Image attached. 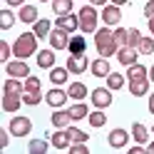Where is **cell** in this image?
Returning a JSON list of instances; mask_svg holds the SVG:
<instances>
[{"mask_svg":"<svg viewBox=\"0 0 154 154\" xmlns=\"http://www.w3.org/2000/svg\"><path fill=\"white\" fill-rule=\"evenodd\" d=\"M37 37L35 32H23V35H17V40L13 42V55L15 57H20V60H27V57H32L37 55Z\"/></svg>","mask_w":154,"mask_h":154,"instance_id":"1","label":"cell"},{"mask_svg":"<svg viewBox=\"0 0 154 154\" xmlns=\"http://www.w3.org/2000/svg\"><path fill=\"white\" fill-rule=\"evenodd\" d=\"M77 15H80V32H82V35H94V32L100 30V27H97L100 13H97V8H94L92 3H90V5H82Z\"/></svg>","mask_w":154,"mask_h":154,"instance_id":"2","label":"cell"},{"mask_svg":"<svg viewBox=\"0 0 154 154\" xmlns=\"http://www.w3.org/2000/svg\"><path fill=\"white\" fill-rule=\"evenodd\" d=\"M8 129H10L13 137H27V134L32 132V119L30 117H23V114H15L8 124Z\"/></svg>","mask_w":154,"mask_h":154,"instance_id":"3","label":"cell"},{"mask_svg":"<svg viewBox=\"0 0 154 154\" xmlns=\"http://www.w3.org/2000/svg\"><path fill=\"white\" fill-rule=\"evenodd\" d=\"M90 102L94 104V109H107L109 104L114 102V100H112V90H109V87L92 90V92H90Z\"/></svg>","mask_w":154,"mask_h":154,"instance_id":"4","label":"cell"},{"mask_svg":"<svg viewBox=\"0 0 154 154\" xmlns=\"http://www.w3.org/2000/svg\"><path fill=\"white\" fill-rule=\"evenodd\" d=\"M5 72L8 77H17V80H25V77H30V65L20 57H15V60L5 62Z\"/></svg>","mask_w":154,"mask_h":154,"instance_id":"5","label":"cell"},{"mask_svg":"<svg viewBox=\"0 0 154 154\" xmlns=\"http://www.w3.org/2000/svg\"><path fill=\"white\" fill-rule=\"evenodd\" d=\"M100 17H102V23H104V25L117 27V25L122 23V8H119V5H114V3H107V5L102 8Z\"/></svg>","mask_w":154,"mask_h":154,"instance_id":"6","label":"cell"},{"mask_svg":"<svg viewBox=\"0 0 154 154\" xmlns=\"http://www.w3.org/2000/svg\"><path fill=\"white\" fill-rule=\"evenodd\" d=\"M67 100H70L67 90H60L57 85H55L52 90H47V92H45V102L50 104L52 109H60V107H65V102H67Z\"/></svg>","mask_w":154,"mask_h":154,"instance_id":"7","label":"cell"},{"mask_svg":"<svg viewBox=\"0 0 154 154\" xmlns=\"http://www.w3.org/2000/svg\"><path fill=\"white\" fill-rule=\"evenodd\" d=\"M50 47L52 50H67L70 47V32L62 30V27H52V32H50Z\"/></svg>","mask_w":154,"mask_h":154,"instance_id":"8","label":"cell"},{"mask_svg":"<svg viewBox=\"0 0 154 154\" xmlns=\"http://www.w3.org/2000/svg\"><path fill=\"white\" fill-rule=\"evenodd\" d=\"M129 137H132V132L117 127V129H112V132L107 134V142H109L112 149H124V147H127V142H129Z\"/></svg>","mask_w":154,"mask_h":154,"instance_id":"9","label":"cell"},{"mask_svg":"<svg viewBox=\"0 0 154 154\" xmlns=\"http://www.w3.org/2000/svg\"><path fill=\"white\" fill-rule=\"evenodd\" d=\"M90 60H87V55H70V60H67V70H70L72 75H82V72H87L90 70Z\"/></svg>","mask_w":154,"mask_h":154,"instance_id":"10","label":"cell"},{"mask_svg":"<svg viewBox=\"0 0 154 154\" xmlns=\"http://www.w3.org/2000/svg\"><path fill=\"white\" fill-rule=\"evenodd\" d=\"M55 27H62V30L67 32H75V30H80V15H75V13H67V15H57V20H55Z\"/></svg>","mask_w":154,"mask_h":154,"instance_id":"11","label":"cell"},{"mask_svg":"<svg viewBox=\"0 0 154 154\" xmlns=\"http://www.w3.org/2000/svg\"><path fill=\"white\" fill-rule=\"evenodd\" d=\"M137 57H139V50H137V47H132V45H124V47L117 50V60H119V65H124V67L134 65V62H137Z\"/></svg>","mask_w":154,"mask_h":154,"instance_id":"12","label":"cell"},{"mask_svg":"<svg viewBox=\"0 0 154 154\" xmlns=\"http://www.w3.org/2000/svg\"><path fill=\"white\" fill-rule=\"evenodd\" d=\"M50 142H52V147H55L57 152H67V149H70V144H72V139H70V134H67V129H57L52 137H50Z\"/></svg>","mask_w":154,"mask_h":154,"instance_id":"13","label":"cell"},{"mask_svg":"<svg viewBox=\"0 0 154 154\" xmlns=\"http://www.w3.org/2000/svg\"><path fill=\"white\" fill-rule=\"evenodd\" d=\"M55 52L57 50H37V55H35V60H37V67L40 70H52L55 67Z\"/></svg>","mask_w":154,"mask_h":154,"instance_id":"14","label":"cell"},{"mask_svg":"<svg viewBox=\"0 0 154 154\" xmlns=\"http://www.w3.org/2000/svg\"><path fill=\"white\" fill-rule=\"evenodd\" d=\"M149 85H152L149 77L147 80H132L129 82V94L132 97H149Z\"/></svg>","mask_w":154,"mask_h":154,"instance_id":"15","label":"cell"},{"mask_svg":"<svg viewBox=\"0 0 154 154\" xmlns=\"http://www.w3.org/2000/svg\"><path fill=\"white\" fill-rule=\"evenodd\" d=\"M90 72H92L94 77H107V75L112 72V67H109V62H107V57H97V60H92Z\"/></svg>","mask_w":154,"mask_h":154,"instance_id":"16","label":"cell"},{"mask_svg":"<svg viewBox=\"0 0 154 154\" xmlns=\"http://www.w3.org/2000/svg\"><path fill=\"white\" fill-rule=\"evenodd\" d=\"M50 122L55 124V129H67V127H70V122H72V117H70V112H67V109H55L52 117H50Z\"/></svg>","mask_w":154,"mask_h":154,"instance_id":"17","label":"cell"},{"mask_svg":"<svg viewBox=\"0 0 154 154\" xmlns=\"http://www.w3.org/2000/svg\"><path fill=\"white\" fill-rule=\"evenodd\" d=\"M67 94H70V100L80 102V100H85V97L90 94V90H87V85H85V82H70V87H67Z\"/></svg>","mask_w":154,"mask_h":154,"instance_id":"18","label":"cell"},{"mask_svg":"<svg viewBox=\"0 0 154 154\" xmlns=\"http://www.w3.org/2000/svg\"><path fill=\"white\" fill-rule=\"evenodd\" d=\"M17 20L20 23H27V25H32L40 20V15H37V8L35 5H23L20 8V13H17Z\"/></svg>","mask_w":154,"mask_h":154,"instance_id":"19","label":"cell"},{"mask_svg":"<svg viewBox=\"0 0 154 154\" xmlns=\"http://www.w3.org/2000/svg\"><path fill=\"white\" fill-rule=\"evenodd\" d=\"M25 92V82H20L17 77H8L3 82V94H23Z\"/></svg>","mask_w":154,"mask_h":154,"instance_id":"20","label":"cell"},{"mask_svg":"<svg viewBox=\"0 0 154 154\" xmlns=\"http://www.w3.org/2000/svg\"><path fill=\"white\" fill-rule=\"evenodd\" d=\"M147 77H149V70L144 65L134 62V65L127 67V82H132V80H147Z\"/></svg>","mask_w":154,"mask_h":154,"instance_id":"21","label":"cell"},{"mask_svg":"<svg viewBox=\"0 0 154 154\" xmlns=\"http://www.w3.org/2000/svg\"><path fill=\"white\" fill-rule=\"evenodd\" d=\"M70 117H72V122H80V119H85V117H90V107L85 104V100H80V102H75L70 109Z\"/></svg>","mask_w":154,"mask_h":154,"instance_id":"22","label":"cell"},{"mask_svg":"<svg viewBox=\"0 0 154 154\" xmlns=\"http://www.w3.org/2000/svg\"><path fill=\"white\" fill-rule=\"evenodd\" d=\"M32 32L40 37V40H45V37H50V32H52V23L47 20V17H40L37 23H32Z\"/></svg>","mask_w":154,"mask_h":154,"instance_id":"23","label":"cell"},{"mask_svg":"<svg viewBox=\"0 0 154 154\" xmlns=\"http://www.w3.org/2000/svg\"><path fill=\"white\" fill-rule=\"evenodd\" d=\"M23 102V94H3V109L5 112H17Z\"/></svg>","mask_w":154,"mask_h":154,"instance_id":"24","label":"cell"},{"mask_svg":"<svg viewBox=\"0 0 154 154\" xmlns=\"http://www.w3.org/2000/svg\"><path fill=\"white\" fill-rule=\"evenodd\" d=\"M70 75L72 72L67 70V67H52V70H50V82L60 87V85H65L67 80H70Z\"/></svg>","mask_w":154,"mask_h":154,"instance_id":"25","label":"cell"},{"mask_svg":"<svg viewBox=\"0 0 154 154\" xmlns=\"http://www.w3.org/2000/svg\"><path fill=\"white\" fill-rule=\"evenodd\" d=\"M70 55H85V50H87V42H85V35H72L70 37Z\"/></svg>","mask_w":154,"mask_h":154,"instance_id":"26","label":"cell"},{"mask_svg":"<svg viewBox=\"0 0 154 154\" xmlns=\"http://www.w3.org/2000/svg\"><path fill=\"white\" fill-rule=\"evenodd\" d=\"M132 139H134V142H139V144L149 142V129L144 127L142 122H134V124H132Z\"/></svg>","mask_w":154,"mask_h":154,"instance_id":"27","label":"cell"},{"mask_svg":"<svg viewBox=\"0 0 154 154\" xmlns=\"http://www.w3.org/2000/svg\"><path fill=\"white\" fill-rule=\"evenodd\" d=\"M50 144L52 142L47 139V137L45 139H32L30 144H27V152H30V154H45L47 149H50Z\"/></svg>","mask_w":154,"mask_h":154,"instance_id":"28","label":"cell"},{"mask_svg":"<svg viewBox=\"0 0 154 154\" xmlns=\"http://www.w3.org/2000/svg\"><path fill=\"white\" fill-rule=\"evenodd\" d=\"M15 13L10 10V8H3V10H0V27H3V30H10V27L15 25Z\"/></svg>","mask_w":154,"mask_h":154,"instance_id":"29","label":"cell"},{"mask_svg":"<svg viewBox=\"0 0 154 154\" xmlns=\"http://www.w3.org/2000/svg\"><path fill=\"white\" fill-rule=\"evenodd\" d=\"M72 3L75 0H52V10H55V15H67V13H72Z\"/></svg>","mask_w":154,"mask_h":154,"instance_id":"30","label":"cell"},{"mask_svg":"<svg viewBox=\"0 0 154 154\" xmlns=\"http://www.w3.org/2000/svg\"><path fill=\"white\" fill-rule=\"evenodd\" d=\"M90 124L94 129H100V127H104V124H107V114H104V109H94V112H90Z\"/></svg>","mask_w":154,"mask_h":154,"instance_id":"31","label":"cell"},{"mask_svg":"<svg viewBox=\"0 0 154 154\" xmlns=\"http://www.w3.org/2000/svg\"><path fill=\"white\" fill-rule=\"evenodd\" d=\"M104 80H107V87H109L112 92L124 87V75H119V72H109L107 77H104Z\"/></svg>","mask_w":154,"mask_h":154,"instance_id":"32","label":"cell"},{"mask_svg":"<svg viewBox=\"0 0 154 154\" xmlns=\"http://www.w3.org/2000/svg\"><path fill=\"white\" fill-rule=\"evenodd\" d=\"M42 100H45L42 90H37V92H23V102L27 104V107H35V104H40Z\"/></svg>","mask_w":154,"mask_h":154,"instance_id":"33","label":"cell"},{"mask_svg":"<svg viewBox=\"0 0 154 154\" xmlns=\"http://www.w3.org/2000/svg\"><path fill=\"white\" fill-rule=\"evenodd\" d=\"M67 134H70L72 144H75V142H90V134H87V132H82L80 127H72V124L67 127Z\"/></svg>","mask_w":154,"mask_h":154,"instance_id":"34","label":"cell"},{"mask_svg":"<svg viewBox=\"0 0 154 154\" xmlns=\"http://www.w3.org/2000/svg\"><path fill=\"white\" fill-rule=\"evenodd\" d=\"M114 40H117L119 47H124V45L129 42V30H127V27H122V25H117V27H114Z\"/></svg>","mask_w":154,"mask_h":154,"instance_id":"35","label":"cell"},{"mask_svg":"<svg viewBox=\"0 0 154 154\" xmlns=\"http://www.w3.org/2000/svg\"><path fill=\"white\" fill-rule=\"evenodd\" d=\"M10 57H15L13 55V45L0 40V62H10Z\"/></svg>","mask_w":154,"mask_h":154,"instance_id":"36","label":"cell"},{"mask_svg":"<svg viewBox=\"0 0 154 154\" xmlns=\"http://www.w3.org/2000/svg\"><path fill=\"white\" fill-rule=\"evenodd\" d=\"M137 50H139V55H152L154 52V37H142Z\"/></svg>","mask_w":154,"mask_h":154,"instance_id":"37","label":"cell"},{"mask_svg":"<svg viewBox=\"0 0 154 154\" xmlns=\"http://www.w3.org/2000/svg\"><path fill=\"white\" fill-rule=\"evenodd\" d=\"M37 90H40V77H35V75L25 77V92H37Z\"/></svg>","mask_w":154,"mask_h":154,"instance_id":"38","label":"cell"},{"mask_svg":"<svg viewBox=\"0 0 154 154\" xmlns=\"http://www.w3.org/2000/svg\"><path fill=\"white\" fill-rule=\"evenodd\" d=\"M142 37H144V35L137 30V27H129V42H127V45H132V47H139Z\"/></svg>","mask_w":154,"mask_h":154,"instance_id":"39","label":"cell"},{"mask_svg":"<svg viewBox=\"0 0 154 154\" xmlns=\"http://www.w3.org/2000/svg\"><path fill=\"white\" fill-rule=\"evenodd\" d=\"M144 17H147V20H149V17H154V0H149V3L144 5Z\"/></svg>","mask_w":154,"mask_h":154,"instance_id":"40","label":"cell"},{"mask_svg":"<svg viewBox=\"0 0 154 154\" xmlns=\"http://www.w3.org/2000/svg\"><path fill=\"white\" fill-rule=\"evenodd\" d=\"M8 139H10V129H8V132L3 129V132H0V149L8 147Z\"/></svg>","mask_w":154,"mask_h":154,"instance_id":"41","label":"cell"},{"mask_svg":"<svg viewBox=\"0 0 154 154\" xmlns=\"http://www.w3.org/2000/svg\"><path fill=\"white\" fill-rule=\"evenodd\" d=\"M5 3L10 5V8H23V5H25V0H5Z\"/></svg>","mask_w":154,"mask_h":154,"instance_id":"42","label":"cell"},{"mask_svg":"<svg viewBox=\"0 0 154 154\" xmlns=\"http://www.w3.org/2000/svg\"><path fill=\"white\" fill-rule=\"evenodd\" d=\"M142 152H144V144H137V147L129 149V154H142Z\"/></svg>","mask_w":154,"mask_h":154,"instance_id":"43","label":"cell"},{"mask_svg":"<svg viewBox=\"0 0 154 154\" xmlns=\"http://www.w3.org/2000/svg\"><path fill=\"white\" fill-rule=\"evenodd\" d=\"M90 3H92L94 8H104V5H107V3H109V0H90Z\"/></svg>","mask_w":154,"mask_h":154,"instance_id":"44","label":"cell"},{"mask_svg":"<svg viewBox=\"0 0 154 154\" xmlns=\"http://www.w3.org/2000/svg\"><path fill=\"white\" fill-rule=\"evenodd\" d=\"M149 112L154 114V92H149Z\"/></svg>","mask_w":154,"mask_h":154,"instance_id":"45","label":"cell"},{"mask_svg":"<svg viewBox=\"0 0 154 154\" xmlns=\"http://www.w3.org/2000/svg\"><path fill=\"white\" fill-rule=\"evenodd\" d=\"M109 3H114V5H119V8H122V5H127L129 0H109Z\"/></svg>","mask_w":154,"mask_h":154,"instance_id":"46","label":"cell"},{"mask_svg":"<svg viewBox=\"0 0 154 154\" xmlns=\"http://www.w3.org/2000/svg\"><path fill=\"white\" fill-rule=\"evenodd\" d=\"M147 25H149V32L154 35V17H149V23H147Z\"/></svg>","mask_w":154,"mask_h":154,"instance_id":"47","label":"cell"},{"mask_svg":"<svg viewBox=\"0 0 154 154\" xmlns=\"http://www.w3.org/2000/svg\"><path fill=\"white\" fill-rule=\"evenodd\" d=\"M149 80H152V85H154V65L149 67Z\"/></svg>","mask_w":154,"mask_h":154,"instance_id":"48","label":"cell"},{"mask_svg":"<svg viewBox=\"0 0 154 154\" xmlns=\"http://www.w3.org/2000/svg\"><path fill=\"white\" fill-rule=\"evenodd\" d=\"M147 152H152V154H154V142H149V144H147Z\"/></svg>","mask_w":154,"mask_h":154,"instance_id":"49","label":"cell"},{"mask_svg":"<svg viewBox=\"0 0 154 154\" xmlns=\"http://www.w3.org/2000/svg\"><path fill=\"white\" fill-rule=\"evenodd\" d=\"M40 3H52V0H40Z\"/></svg>","mask_w":154,"mask_h":154,"instance_id":"50","label":"cell"},{"mask_svg":"<svg viewBox=\"0 0 154 154\" xmlns=\"http://www.w3.org/2000/svg\"><path fill=\"white\" fill-rule=\"evenodd\" d=\"M152 134H154V124H152Z\"/></svg>","mask_w":154,"mask_h":154,"instance_id":"51","label":"cell"}]
</instances>
